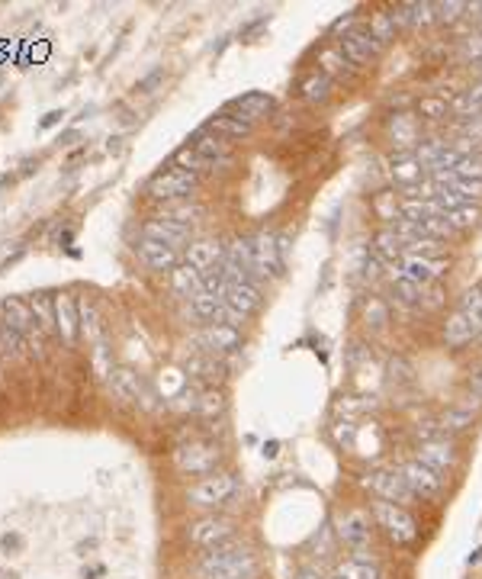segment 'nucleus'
Wrapping results in <instances>:
<instances>
[{"label": "nucleus", "instance_id": "40", "mask_svg": "<svg viewBox=\"0 0 482 579\" xmlns=\"http://www.w3.org/2000/svg\"><path fill=\"white\" fill-rule=\"evenodd\" d=\"M395 293H399L402 306H421V287L405 281V277H399V273H395Z\"/></svg>", "mask_w": 482, "mask_h": 579}, {"label": "nucleus", "instance_id": "10", "mask_svg": "<svg viewBox=\"0 0 482 579\" xmlns=\"http://www.w3.org/2000/svg\"><path fill=\"white\" fill-rule=\"evenodd\" d=\"M402 476H405V486L411 490V496H421V499H434L441 496L444 490V476L434 474L431 466H425L421 460H411V464H405L399 470Z\"/></svg>", "mask_w": 482, "mask_h": 579}, {"label": "nucleus", "instance_id": "39", "mask_svg": "<svg viewBox=\"0 0 482 579\" xmlns=\"http://www.w3.org/2000/svg\"><path fill=\"white\" fill-rule=\"evenodd\" d=\"M370 36L379 42V46H386V42L395 36V26L393 20H389V13H373V20H370Z\"/></svg>", "mask_w": 482, "mask_h": 579}, {"label": "nucleus", "instance_id": "48", "mask_svg": "<svg viewBox=\"0 0 482 579\" xmlns=\"http://www.w3.org/2000/svg\"><path fill=\"white\" fill-rule=\"evenodd\" d=\"M447 110V104H444V100H425V104H421V113H425V116H441V113Z\"/></svg>", "mask_w": 482, "mask_h": 579}, {"label": "nucleus", "instance_id": "28", "mask_svg": "<svg viewBox=\"0 0 482 579\" xmlns=\"http://www.w3.org/2000/svg\"><path fill=\"white\" fill-rule=\"evenodd\" d=\"M190 309L196 319H206V322H219L222 319V309H225V299L209 293V290H200L196 297L190 299Z\"/></svg>", "mask_w": 482, "mask_h": 579}, {"label": "nucleus", "instance_id": "15", "mask_svg": "<svg viewBox=\"0 0 482 579\" xmlns=\"http://www.w3.org/2000/svg\"><path fill=\"white\" fill-rule=\"evenodd\" d=\"M196 341H200L203 354H225V351H235L238 348V329H232V325H222V322H209L206 329L196 335Z\"/></svg>", "mask_w": 482, "mask_h": 579}, {"label": "nucleus", "instance_id": "17", "mask_svg": "<svg viewBox=\"0 0 482 579\" xmlns=\"http://www.w3.org/2000/svg\"><path fill=\"white\" fill-rule=\"evenodd\" d=\"M367 486L377 492L379 499H386V502H395V506H402V502H409V499H411V490L405 486V476L395 474V470H379V474L370 476Z\"/></svg>", "mask_w": 482, "mask_h": 579}, {"label": "nucleus", "instance_id": "34", "mask_svg": "<svg viewBox=\"0 0 482 579\" xmlns=\"http://www.w3.org/2000/svg\"><path fill=\"white\" fill-rule=\"evenodd\" d=\"M444 219L450 222V229H473V225L482 219V209L473 206V203H463V206L450 209V213H447Z\"/></svg>", "mask_w": 482, "mask_h": 579}, {"label": "nucleus", "instance_id": "37", "mask_svg": "<svg viewBox=\"0 0 482 579\" xmlns=\"http://www.w3.org/2000/svg\"><path fill=\"white\" fill-rule=\"evenodd\" d=\"M337 579H379V573L370 560H347L337 566Z\"/></svg>", "mask_w": 482, "mask_h": 579}, {"label": "nucleus", "instance_id": "51", "mask_svg": "<svg viewBox=\"0 0 482 579\" xmlns=\"http://www.w3.org/2000/svg\"><path fill=\"white\" fill-rule=\"evenodd\" d=\"M303 579H315V573H303Z\"/></svg>", "mask_w": 482, "mask_h": 579}, {"label": "nucleus", "instance_id": "30", "mask_svg": "<svg viewBox=\"0 0 482 579\" xmlns=\"http://www.w3.org/2000/svg\"><path fill=\"white\" fill-rule=\"evenodd\" d=\"M206 129L216 132L219 138H245L251 132V122H245L241 116H212Z\"/></svg>", "mask_w": 482, "mask_h": 579}, {"label": "nucleus", "instance_id": "26", "mask_svg": "<svg viewBox=\"0 0 482 579\" xmlns=\"http://www.w3.org/2000/svg\"><path fill=\"white\" fill-rule=\"evenodd\" d=\"M200 216H203V206H196V203H187V200L168 203V206H164V209L158 213V219H164V222L187 225V229H193Z\"/></svg>", "mask_w": 482, "mask_h": 579}, {"label": "nucleus", "instance_id": "6", "mask_svg": "<svg viewBox=\"0 0 482 579\" xmlns=\"http://www.w3.org/2000/svg\"><path fill=\"white\" fill-rule=\"evenodd\" d=\"M219 464V448L216 444H206V441H190V444H180L174 450V466L180 474H212Z\"/></svg>", "mask_w": 482, "mask_h": 579}, {"label": "nucleus", "instance_id": "23", "mask_svg": "<svg viewBox=\"0 0 482 579\" xmlns=\"http://www.w3.org/2000/svg\"><path fill=\"white\" fill-rule=\"evenodd\" d=\"M110 386L112 393L120 396V399H129V402H145L148 406V393H145L142 380H138V373H132V370L120 367V370H110Z\"/></svg>", "mask_w": 482, "mask_h": 579}, {"label": "nucleus", "instance_id": "35", "mask_svg": "<svg viewBox=\"0 0 482 579\" xmlns=\"http://www.w3.org/2000/svg\"><path fill=\"white\" fill-rule=\"evenodd\" d=\"M377 251L383 257H389V261H402V257H405V241H402L393 229H383V232L377 235Z\"/></svg>", "mask_w": 482, "mask_h": 579}, {"label": "nucleus", "instance_id": "16", "mask_svg": "<svg viewBox=\"0 0 482 579\" xmlns=\"http://www.w3.org/2000/svg\"><path fill=\"white\" fill-rule=\"evenodd\" d=\"M55 299V331L62 338L64 345H74L80 335V325H78V299L71 293H58Z\"/></svg>", "mask_w": 482, "mask_h": 579}, {"label": "nucleus", "instance_id": "8", "mask_svg": "<svg viewBox=\"0 0 482 579\" xmlns=\"http://www.w3.org/2000/svg\"><path fill=\"white\" fill-rule=\"evenodd\" d=\"M251 271L267 281V277H277L280 273V245L270 232H261L251 241Z\"/></svg>", "mask_w": 482, "mask_h": 579}, {"label": "nucleus", "instance_id": "33", "mask_svg": "<svg viewBox=\"0 0 482 579\" xmlns=\"http://www.w3.org/2000/svg\"><path fill=\"white\" fill-rule=\"evenodd\" d=\"M78 325H80V335L96 341L100 338V322H96V309L90 299H78Z\"/></svg>", "mask_w": 482, "mask_h": 579}, {"label": "nucleus", "instance_id": "5", "mask_svg": "<svg viewBox=\"0 0 482 579\" xmlns=\"http://www.w3.org/2000/svg\"><path fill=\"white\" fill-rule=\"evenodd\" d=\"M373 515H377L379 528H383L395 544H411V541H415V534H418L415 518H411L405 506H395V502L379 499V502H373Z\"/></svg>", "mask_w": 482, "mask_h": 579}, {"label": "nucleus", "instance_id": "2", "mask_svg": "<svg viewBox=\"0 0 482 579\" xmlns=\"http://www.w3.org/2000/svg\"><path fill=\"white\" fill-rule=\"evenodd\" d=\"M200 184V177L190 174L184 168H168V171H158V174L145 184L148 197L152 200H161V203H177V200H187L193 190Z\"/></svg>", "mask_w": 482, "mask_h": 579}, {"label": "nucleus", "instance_id": "46", "mask_svg": "<svg viewBox=\"0 0 482 579\" xmlns=\"http://www.w3.org/2000/svg\"><path fill=\"white\" fill-rule=\"evenodd\" d=\"M196 409H200L203 415H216V412L222 409V396H219V393H206L200 402H196Z\"/></svg>", "mask_w": 482, "mask_h": 579}, {"label": "nucleus", "instance_id": "11", "mask_svg": "<svg viewBox=\"0 0 482 579\" xmlns=\"http://www.w3.org/2000/svg\"><path fill=\"white\" fill-rule=\"evenodd\" d=\"M138 261H142L148 271L154 273H164V271H174L177 264H184V257H180V251L168 248V245H161V241H152V239H142L136 248Z\"/></svg>", "mask_w": 482, "mask_h": 579}, {"label": "nucleus", "instance_id": "47", "mask_svg": "<svg viewBox=\"0 0 482 579\" xmlns=\"http://www.w3.org/2000/svg\"><path fill=\"white\" fill-rule=\"evenodd\" d=\"M161 80H164V68H154V71L148 74V78H142V80H138V84H136V90H138V94H152V90L158 88Z\"/></svg>", "mask_w": 482, "mask_h": 579}, {"label": "nucleus", "instance_id": "19", "mask_svg": "<svg viewBox=\"0 0 482 579\" xmlns=\"http://www.w3.org/2000/svg\"><path fill=\"white\" fill-rule=\"evenodd\" d=\"M142 239H152V241H161V245H168V248L180 251L184 248V241L190 239V229L187 225H174V222H164V219H148L142 225Z\"/></svg>", "mask_w": 482, "mask_h": 579}, {"label": "nucleus", "instance_id": "38", "mask_svg": "<svg viewBox=\"0 0 482 579\" xmlns=\"http://www.w3.org/2000/svg\"><path fill=\"white\" fill-rule=\"evenodd\" d=\"M174 161H177V168L190 171V174H196V177H200V171H212V164H209V161H203L200 155L193 152L190 145H187V148H180V152L174 155Z\"/></svg>", "mask_w": 482, "mask_h": 579}, {"label": "nucleus", "instance_id": "27", "mask_svg": "<svg viewBox=\"0 0 482 579\" xmlns=\"http://www.w3.org/2000/svg\"><path fill=\"white\" fill-rule=\"evenodd\" d=\"M476 338V329L466 322V315L460 313H453L447 319V325H444V341H447V348H463V345H470Z\"/></svg>", "mask_w": 482, "mask_h": 579}, {"label": "nucleus", "instance_id": "42", "mask_svg": "<svg viewBox=\"0 0 482 579\" xmlns=\"http://www.w3.org/2000/svg\"><path fill=\"white\" fill-rule=\"evenodd\" d=\"M319 62H321V68H325V74H341L347 68L345 55H341V52H335V48H325V52H319Z\"/></svg>", "mask_w": 482, "mask_h": 579}, {"label": "nucleus", "instance_id": "3", "mask_svg": "<svg viewBox=\"0 0 482 579\" xmlns=\"http://www.w3.org/2000/svg\"><path fill=\"white\" fill-rule=\"evenodd\" d=\"M0 315H4V325H10V329L16 331L20 338H26V345H36L32 348V354L36 357H42V329L36 325V315H32L29 303H23V299L16 297H7L4 303H0Z\"/></svg>", "mask_w": 482, "mask_h": 579}, {"label": "nucleus", "instance_id": "49", "mask_svg": "<svg viewBox=\"0 0 482 579\" xmlns=\"http://www.w3.org/2000/svg\"><path fill=\"white\" fill-rule=\"evenodd\" d=\"M470 390H473L476 399H482V370H476L473 377H470Z\"/></svg>", "mask_w": 482, "mask_h": 579}, {"label": "nucleus", "instance_id": "14", "mask_svg": "<svg viewBox=\"0 0 482 579\" xmlns=\"http://www.w3.org/2000/svg\"><path fill=\"white\" fill-rule=\"evenodd\" d=\"M379 42L370 36V29H361V32H345V39L337 42V52L345 55L347 64H367L370 58L379 52Z\"/></svg>", "mask_w": 482, "mask_h": 579}, {"label": "nucleus", "instance_id": "22", "mask_svg": "<svg viewBox=\"0 0 482 579\" xmlns=\"http://www.w3.org/2000/svg\"><path fill=\"white\" fill-rule=\"evenodd\" d=\"M418 460L425 466H431L434 474H444L450 466L457 464V450L450 441H425L421 450H418Z\"/></svg>", "mask_w": 482, "mask_h": 579}, {"label": "nucleus", "instance_id": "31", "mask_svg": "<svg viewBox=\"0 0 482 579\" xmlns=\"http://www.w3.org/2000/svg\"><path fill=\"white\" fill-rule=\"evenodd\" d=\"M450 174L460 177V180H476V184H482V155H476V152L460 155V158L453 161Z\"/></svg>", "mask_w": 482, "mask_h": 579}, {"label": "nucleus", "instance_id": "45", "mask_svg": "<svg viewBox=\"0 0 482 579\" xmlns=\"http://www.w3.org/2000/svg\"><path fill=\"white\" fill-rule=\"evenodd\" d=\"M434 20V4H411V26H425Z\"/></svg>", "mask_w": 482, "mask_h": 579}, {"label": "nucleus", "instance_id": "9", "mask_svg": "<svg viewBox=\"0 0 482 579\" xmlns=\"http://www.w3.org/2000/svg\"><path fill=\"white\" fill-rule=\"evenodd\" d=\"M444 271H447V261H444V257H434V255H405L399 264V277L418 283V287L437 281Z\"/></svg>", "mask_w": 482, "mask_h": 579}, {"label": "nucleus", "instance_id": "7", "mask_svg": "<svg viewBox=\"0 0 482 579\" xmlns=\"http://www.w3.org/2000/svg\"><path fill=\"white\" fill-rule=\"evenodd\" d=\"M235 528L232 522H225V518H216V515H209V518H200V522H193L190 531H187V538H190L193 547H203V550H212V547L225 544V541H232Z\"/></svg>", "mask_w": 482, "mask_h": 579}, {"label": "nucleus", "instance_id": "25", "mask_svg": "<svg viewBox=\"0 0 482 579\" xmlns=\"http://www.w3.org/2000/svg\"><path fill=\"white\" fill-rule=\"evenodd\" d=\"M235 110H238V116L245 122H257V120H264L267 113L273 110V100L267 94H245V96H238L235 100Z\"/></svg>", "mask_w": 482, "mask_h": 579}, {"label": "nucleus", "instance_id": "18", "mask_svg": "<svg viewBox=\"0 0 482 579\" xmlns=\"http://www.w3.org/2000/svg\"><path fill=\"white\" fill-rule=\"evenodd\" d=\"M190 148L200 155L203 161H209V164H212V171L225 168V164H229V158H232V145H229V138H219L216 132H209V129L193 138Z\"/></svg>", "mask_w": 482, "mask_h": 579}, {"label": "nucleus", "instance_id": "32", "mask_svg": "<svg viewBox=\"0 0 482 579\" xmlns=\"http://www.w3.org/2000/svg\"><path fill=\"white\" fill-rule=\"evenodd\" d=\"M389 136H393V142L399 145V148H409L411 142H418V129H415V120L411 116H393V122H389Z\"/></svg>", "mask_w": 482, "mask_h": 579}, {"label": "nucleus", "instance_id": "1", "mask_svg": "<svg viewBox=\"0 0 482 579\" xmlns=\"http://www.w3.org/2000/svg\"><path fill=\"white\" fill-rule=\"evenodd\" d=\"M254 554H251L248 547L241 544H232V541H225V544L212 547L209 554H203L196 560V576L200 579H251L254 576Z\"/></svg>", "mask_w": 482, "mask_h": 579}, {"label": "nucleus", "instance_id": "13", "mask_svg": "<svg viewBox=\"0 0 482 579\" xmlns=\"http://www.w3.org/2000/svg\"><path fill=\"white\" fill-rule=\"evenodd\" d=\"M341 541L351 547L353 560H370L367 557V547H370V522L363 512H351L341 518Z\"/></svg>", "mask_w": 482, "mask_h": 579}, {"label": "nucleus", "instance_id": "4", "mask_svg": "<svg viewBox=\"0 0 482 579\" xmlns=\"http://www.w3.org/2000/svg\"><path fill=\"white\" fill-rule=\"evenodd\" d=\"M235 490H238V480L232 474H209L187 490V502L196 508H219L235 496Z\"/></svg>", "mask_w": 482, "mask_h": 579}, {"label": "nucleus", "instance_id": "41", "mask_svg": "<svg viewBox=\"0 0 482 579\" xmlns=\"http://www.w3.org/2000/svg\"><path fill=\"white\" fill-rule=\"evenodd\" d=\"M328 88H331V80L321 74V78H309L303 84V90H305V100H312V104H319V100H325L328 96Z\"/></svg>", "mask_w": 482, "mask_h": 579}, {"label": "nucleus", "instance_id": "52", "mask_svg": "<svg viewBox=\"0 0 482 579\" xmlns=\"http://www.w3.org/2000/svg\"><path fill=\"white\" fill-rule=\"evenodd\" d=\"M335 579H337V576H335Z\"/></svg>", "mask_w": 482, "mask_h": 579}, {"label": "nucleus", "instance_id": "24", "mask_svg": "<svg viewBox=\"0 0 482 579\" xmlns=\"http://www.w3.org/2000/svg\"><path fill=\"white\" fill-rule=\"evenodd\" d=\"M170 287H174L177 297L193 299L203 290V273L184 261V264H177L174 271H170Z\"/></svg>", "mask_w": 482, "mask_h": 579}, {"label": "nucleus", "instance_id": "20", "mask_svg": "<svg viewBox=\"0 0 482 579\" xmlns=\"http://www.w3.org/2000/svg\"><path fill=\"white\" fill-rule=\"evenodd\" d=\"M222 299H225V306H232L235 313L251 315L257 306H261V290H257L251 281H245V283H225V287H222Z\"/></svg>", "mask_w": 482, "mask_h": 579}, {"label": "nucleus", "instance_id": "12", "mask_svg": "<svg viewBox=\"0 0 482 579\" xmlns=\"http://www.w3.org/2000/svg\"><path fill=\"white\" fill-rule=\"evenodd\" d=\"M222 277L225 283H245L251 281V241L238 239L225 248L222 257Z\"/></svg>", "mask_w": 482, "mask_h": 579}, {"label": "nucleus", "instance_id": "44", "mask_svg": "<svg viewBox=\"0 0 482 579\" xmlns=\"http://www.w3.org/2000/svg\"><path fill=\"white\" fill-rule=\"evenodd\" d=\"M466 10V4L460 0H450V4H434V20H444V23H453L460 13Z\"/></svg>", "mask_w": 482, "mask_h": 579}, {"label": "nucleus", "instance_id": "50", "mask_svg": "<svg viewBox=\"0 0 482 579\" xmlns=\"http://www.w3.org/2000/svg\"><path fill=\"white\" fill-rule=\"evenodd\" d=\"M351 26H353V16H345V20L335 26V32H345V29H351Z\"/></svg>", "mask_w": 482, "mask_h": 579}, {"label": "nucleus", "instance_id": "36", "mask_svg": "<svg viewBox=\"0 0 482 579\" xmlns=\"http://www.w3.org/2000/svg\"><path fill=\"white\" fill-rule=\"evenodd\" d=\"M421 174H425V168H421L415 158H399L393 168L395 184H405V187H415L418 180H421Z\"/></svg>", "mask_w": 482, "mask_h": 579}, {"label": "nucleus", "instance_id": "21", "mask_svg": "<svg viewBox=\"0 0 482 579\" xmlns=\"http://www.w3.org/2000/svg\"><path fill=\"white\" fill-rule=\"evenodd\" d=\"M225 257V248L219 245V241H212V239H200V241H193L190 248H187V264L190 267H196L200 273H206V271H212V267L219 264Z\"/></svg>", "mask_w": 482, "mask_h": 579}, {"label": "nucleus", "instance_id": "29", "mask_svg": "<svg viewBox=\"0 0 482 579\" xmlns=\"http://www.w3.org/2000/svg\"><path fill=\"white\" fill-rule=\"evenodd\" d=\"M29 309L36 315V325L42 329V335H58L55 331V299L52 297H32L29 299Z\"/></svg>", "mask_w": 482, "mask_h": 579}, {"label": "nucleus", "instance_id": "43", "mask_svg": "<svg viewBox=\"0 0 482 579\" xmlns=\"http://www.w3.org/2000/svg\"><path fill=\"white\" fill-rule=\"evenodd\" d=\"M470 422H473V409H470V406L450 409L447 415H444V428H450V432H460V428H466Z\"/></svg>", "mask_w": 482, "mask_h": 579}]
</instances>
